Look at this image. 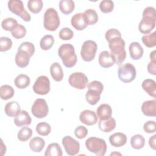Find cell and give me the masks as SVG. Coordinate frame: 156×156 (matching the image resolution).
<instances>
[{
  "mask_svg": "<svg viewBox=\"0 0 156 156\" xmlns=\"http://www.w3.org/2000/svg\"><path fill=\"white\" fill-rule=\"evenodd\" d=\"M7 5L11 12L20 16L24 21L29 22L31 20V16L24 9L23 2L21 1L10 0L8 2Z\"/></svg>",
  "mask_w": 156,
  "mask_h": 156,
  "instance_id": "cell-7",
  "label": "cell"
},
{
  "mask_svg": "<svg viewBox=\"0 0 156 156\" xmlns=\"http://www.w3.org/2000/svg\"><path fill=\"white\" fill-rule=\"evenodd\" d=\"M12 46V41L10 38L5 37L0 38V51L4 52L9 51Z\"/></svg>",
  "mask_w": 156,
  "mask_h": 156,
  "instance_id": "cell-43",
  "label": "cell"
},
{
  "mask_svg": "<svg viewBox=\"0 0 156 156\" xmlns=\"http://www.w3.org/2000/svg\"><path fill=\"white\" fill-rule=\"evenodd\" d=\"M31 56L26 52L22 50H18L15 55V63L20 68L26 67L29 63Z\"/></svg>",
  "mask_w": 156,
  "mask_h": 156,
  "instance_id": "cell-18",
  "label": "cell"
},
{
  "mask_svg": "<svg viewBox=\"0 0 156 156\" xmlns=\"http://www.w3.org/2000/svg\"><path fill=\"white\" fill-rule=\"evenodd\" d=\"M60 18L57 10L54 8H48L44 14L43 25L47 30L55 31L60 26Z\"/></svg>",
  "mask_w": 156,
  "mask_h": 156,
  "instance_id": "cell-5",
  "label": "cell"
},
{
  "mask_svg": "<svg viewBox=\"0 0 156 156\" xmlns=\"http://www.w3.org/2000/svg\"><path fill=\"white\" fill-rule=\"evenodd\" d=\"M88 91L99 95H101L104 90L103 84L98 80H93L87 85Z\"/></svg>",
  "mask_w": 156,
  "mask_h": 156,
  "instance_id": "cell-34",
  "label": "cell"
},
{
  "mask_svg": "<svg viewBox=\"0 0 156 156\" xmlns=\"http://www.w3.org/2000/svg\"><path fill=\"white\" fill-rule=\"evenodd\" d=\"M14 95V90L9 85H3L0 88L1 98L3 100H8Z\"/></svg>",
  "mask_w": 156,
  "mask_h": 156,
  "instance_id": "cell-32",
  "label": "cell"
},
{
  "mask_svg": "<svg viewBox=\"0 0 156 156\" xmlns=\"http://www.w3.org/2000/svg\"><path fill=\"white\" fill-rule=\"evenodd\" d=\"M18 25L16 20L13 18H7L2 20L1 23V26L3 29L7 31L12 32Z\"/></svg>",
  "mask_w": 156,
  "mask_h": 156,
  "instance_id": "cell-37",
  "label": "cell"
},
{
  "mask_svg": "<svg viewBox=\"0 0 156 156\" xmlns=\"http://www.w3.org/2000/svg\"><path fill=\"white\" fill-rule=\"evenodd\" d=\"M58 54L63 65L67 68L73 67L77 63V55L74 46L69 43L62 44L58 50Z\"/></svg>",
  "mask_w": 156,
  "mask_h": 156,
  "instance_id": "cell-3",
  "label": "cell"
},
{
  "mask_svg": "<svg viewBox=\"0 0 156 156\" xmlns=\"http://www.w3.org/2000/svg\"><path fill=\"white\" fill-rule=\"evenodd\" d=\"M83 13L88 25H93L98 22V15L94 10L89 9L86 10Z\"/></svg>",
  "mask_w": 156,
  "mask_h": 156,
  "instance_id": "cell-30",
  "label": "cell"
},
{
  "mask_svg": "<svg viewBox=\"0 0 156 156\" xmlns=\"http://www.w3.org/2000/svg\"><path fill=\"white\" fill-rule=\"evenodd\" d=\"M156 13L153 7H147L143 12V18L138 25L139 31L143 34H149L155 27Z\"/></svg>",
  "mask_w": 156,
  "mask_h": 156,
  "instance_id": "cell-2",
  "label": "cell"
},
{
  "mask_svg": "<svg viewBox=\"0 0 156 156\" xmlns=\"http://www.w3.org/2000/svg\"><path fill=\"white\" fill-rule=\"evenodd\" d=\"M71 23L72 26L77 30H84L88 26L83 13H78L74 15L71 18Z\"/></svg>",
  "mask_w": 156,
  "mask_h": 156,
  "instance_id": "cell-14",
  "label": "cell"
},
{
  "mask_svg": "<svg viewBox=\"0 0 156 156\" xmlns=\"http://www.w3.org/2000/svg\"><path fill=\"white\" fill-rule=\"evenodd\" d=\"M54 43V38L51 35H46L43 36L40 41V47L44 51H47L51 49Z\"/></svg>",
  "mask_w": 156,
  "mask_h": 156,
  "instance_id": "cell-33",
  "label": "cell"
},
{
  "mask_svg": "<svg viewBox=\"0 0 156 156\" xmlns=\"http://www.w3.org/2000/svg\"><path fill=\"white\" fill-rule=\"evenodd\" d=\"M36 131L40 135L47 136L51 131V127L46 122H41L37 125Z\"/></svg>",
  "mask_w": 156,
  "mask_h": 156,
  "instance_id": "cell-38",
  "label": "cell"
},
{
  "mask_svg": "<svg viewBox=\"0 0 156 156\" xmlns=\"http://www.w3.org/2000/svg\"><path fill=\"white\" fill-rule=\"evenodd\" d=\"M32 119L29 113L26 110H21L19 114L15 118L14 123L16 126L23 127L31 124Z\"/></svg>",
  "mask_w": 156,
  "mask_h": 156,
  "instance_id": "cell-19",
  "label": "cell"
},
{
  "mask_svg": "<svg viewBox=\"0 0 156 156\" xmlns=\"http://www.w3.org/2000/svg\"><path fill=\"white\" fill-rule=\"evenodd\" d=\"M88 134L87 129L83 126H79L74 130V135L79 139L84 138Z\"/></svg>",
  "mask_w": 156,
  "mask_h": 156,
  "instance_id": "cell-46",
  "label": "cell"
},
{
  "mask_svg": "<svg viewBox=\"0 0 156 156\" xmlns=\"http://www.w3.org/2000/svg\"><path fill=\"white\" fill-rule=\"evenodd\" d=\"M43 1L41 0H29L27 2V8L33 13H38L43 8Z\"/></svg>",
  "mask_w": 156,
  "mask_h": 156,
  "instance_id": "cell-35",
  "label": "cell"
},
{
  "mask_svg": "<svg viewBox=\"0 0 156 156\" xmlns=\"http://www.w3.org/2000/svg\"><path fill=\"white\" fill-rule=\"evenodd\" d=\"M143 129L147 133H153L156 130V124L154 121H148L144 124Z\"/></svg>",
  "mask_w": 156,
  "mask_h": 156,
  "instance_id": "cell-47",
  "label": "cell"
},
{
  "mask_svg": "<svg viewBox=\"0 0 156 156\" xmlns=\"http://www.w3.org/2000/svg\"><path fill=\"white\" fill-rule=\"evenodd\" d=\"M156 135H154L152 136H151L149 140V146L154 150L156 149Z\"/></svg>",
  "mask_w": 156,
  "mask_h": 156,
  "instance_id": "cell-50",
  "label": "cell"
},
{
  "mask_svg": "<svg viewBox=\"0 0 156 156\" xmlns=\"http://www.w3.org/2000/svg\"><path fill=\"white\" fill-rule=\"evenodd\" d=\"M96 113L98 117L100 119L104 120L112 117V109L108 104H102L98 107Z\"/></svg>",
  "mask_w": 156,
  "mask_h": 156,
  "instance_id": "cell-23",
  "label": "cell"
},
{
  "mask_svg": "<svg viewBox=\"0 0 156 156\" xmlns=\"http://www.w3.org/2000/svg\"><path fill=\"white\" fill-rule=\"evenodd\" d=\"M155 50L152 51L151 53H150V59H151V61L152 62H156V57H155Z\"/></svg>",
  "mask_w": 156,
  "mask_h": 156,
  "instance_id": "cell-52",
  "label": "cell"
},
{
  "mask_svg": "<svg viewBox=\"0 0 156 156\" xmlns=\"http://www.w3.org/2000/svg\"><path fill=\"white\" fill-rule=\"evenodd\" d=\"M87 149L97 156H104L107 151V144L104 139L90 137L85 141Z\"/></svg>",
  "mask_w": 156,
  "mask_h": 156,
  "instance_id": "cell-4",
  "label": "cell"
},
{
  "mask_svg": "<svg viewBox=\"0 0 156 156\" xmlns=\"http://www.w3.org/2000/svg\"><path fill=\"white\" fill-rule=\"evenodd\" d=\"M50 73L52 79L56 82H60L63 78V69L58 62H54L51 65Z\"/></svg>",
  "mask_w": 156,
  "mask_h": 156,
  "instance_id": "cell-25",
  "label": "cell"
},
{
  "mask_svg": "<svg viewBox=\"0 0 156 156\" xmlns=\"http://www.w3.org/2000/svg\"><path fill=\"white\" fill-rule=\"evenodd\" d=\"M130 56L133 60H139L143 55V48L138 42L134 41L129 45Z\"/></svg>",
  "mask_w": 156,
  "mask_h": 156,
  "instance_id": "cell-20",
  "label": "cell"
},
{
  "mask_svg": "<svg viewBox=\"0 0 156 156\" xmlns=\"http://www.w3.org/2000/svg\"><path fill=\"white\" fill-rule=\"evenodd\" d=\"M44 140L42 138L38 136L33 138L29 143L30 149L34 152H40L44 148Z\"/></svg>",
  "mask_w": 156,
  "mask_h": 156,
  "instance_id": "cell-26",
  "label": "cell"
},
{
  "mask_svg": "<svg viewBox=\"0 0 156 156\" xmlns=\"http://www.w3.org/2000/svg\"><path fill=\"white\" fill-rule=\"evenodd\" d=\"M32 135V130L27 127H23L18 133V139L20 141H26L31 138Z\"/></svg>",
  "mask_w": 156,
  "mask_h": 156,
  "instance_id": "cell-39",
  "label": "cell"
},
{
  "mask_svg": "<svg viewBox=\"0 0 156 156\" xmlns=\"http://www.w3.org/2000/svg\"><path fill=\"white\" fill-rule=\"evenodd\" d=\"M63 155L60 146L56 143H51L48 145L45 153V156H62Z\"/></svg>",
  "mask_w": 156,
  "mask_h": 156,
  "instance_id": "cell-29",
  "label": "cell"
},
{
  "mask_svg": "<svg viewBox=\"0 0 156 156\" xmlns=\"http://www.w3.org/2000/svg\"><path fill=\"white\" fill-rule=\"evenodd\" d=\"M4 111L8 116L16 117L21 112V107L17 102L11 101L6 104Z\"/></svg>",
  "mask_w": 156,
  "mask_h": 156,
  "instance_id": "cell-22",
  "label": "cell"
},
{
  "mask_svg": "<svg viewBox=\"0 0 156 156\" xmlns=\"http://www.w3.org/2000/svg\"><path fill=\"white\" fill-rule=\"evenodd\" d=\"M30 82L29 76L24 74H19L16 77L14 80L15 86L20 89H24L27 87Z\"/></svg>",
  "mask_w": 156,
  "mask_h": 156,
  "instance_id": "cell-28",
  "label": "cell"
},
{
  "mask_svg": "<svg viewBox=\"0 0 156 156\" xmlns=\"http://www.w3.org/2000/svg\"><path fill=\"white\" fill-rule=\"evenodd\" d=\"M126 135L121 132H116L111 135L109 137V141L111 145L115 147H122L127 143Z\"/></svg>",
  "mask_w": 156,
  "mask_h": 156,
  "instance_id": "cell-15",
  "label": "cell"
},
{
  "mask_svg": "<svg viewBox=\"0 0 156 156\" xmlns=\"http://www.w3.org/2000/svg\"><path fill=\"white\" fill-rule=\"evenodd\" d=\"M0 151H1V155H3L6 152V146L4 144L3 141H2V139H1V149H0Z\"/></svg>",
  "mask_w": 156,
  "mask_h": 156,
  "instance_id": "cell-51",
  "label": "cell"
},
{
  "mask_svg": "<svg viewBox=\"0 0 156 156\" xmlns=\"http://www.w3.org/2000/svg\"><path fill=\"white\" fill-rule=\"evenodd\" d=\"M145 144L144 138L140 134H136L132 136L130 139V144L132 148L135 149H140L143 148Z\"/></svg>",
  "mask_w": 156,
  "mask_h": 156,
  "instance_id": "cell-31",
  "label": "cell"
},
{
  "mask_svg": "<svg viewBox=\"0 0 156 156\" xmlns=\"http://www.w3.org/2000/svg\"><path fill=\"white\" fill-rule=\"evenodd\" d=\"M143 113L147 116L154 117L156 116V100H149L144 101L141 105Z\"/></svg>",
  "mask_w": 156,
  "mask_h": 156,
  "instance_id": "cell-16",
  "label": "cell"
},
{
  "mask_svg": "<svg viewBox=\"0 0 156 156\" xmlns=\"http://www.w3.org/2000/svg\"><path fill=\"white\" fill-rule=\"evenodd\" d=\"M12 35L16 39H20L23 38L26 34V29L25 27L21 24H19L16 27L12 32Z\"/></svg>",
  "mask_w": 156,
  "mask_h": 156,
  "instance_id": "cell-42",
  "label": "cell"
},
{
  "mask_svg": "<svg viewBox=\"0 0 156 156\" xmlns=\"http://www.w3.org/2000/svg\"><path fill=\"white\" fill-rule=\"evenodd\" d=\"M114 8V2L111 0H103L100 2L99 9L102 13H107L112 12Z\"/></svg>",
  "mask_w": 156,
  "mask_h": 156,
  "instance_id": "cell-40",
  "label": "cell"
},
{
  "mask_svg": "<svg viewBox=\"0 0 156 156\" xmlns=\"http://www.w3.org/2000/svg\"><path fill=\"white\" fill-rule=\"evenodd\" d=\"M118 76L119 80L122 82H131L134 80L136 77L135 68L130 63L122 65L118 68Z\"/></svg>",
  "mask_w": 156,
  "mask_h": 156,
  "instance_id": "cell-6",
  "label": "cell"
},
{
  "mask_svg": "<svg viewBox=\"0 0 156 156\" xmlns=\"http://www.w3.org/2000/svg\"><path fill=\"white\" fill-rule=\"evenodd\" d=\"M116 37H121V32L116 29H110L105 32V37L107 41Z\"/></svg>",
  "mask_w": 156,
  "mask_h": 156,
  "instance_id": "cell-48",
  "label": "cell"
},
{
  "mask_svg": "<svg viewBox=\"0 0 156 156\" xmlns=\"http://www.w3.org/2000/svg\"><path fill=\"white\" fill-rule=\"evenodd\" d=\"M108 42V47L115 63L120 65L126 59V52L125 50V41L121 37L112 38Z\"/></svg>",
  "mask_w": 156,
  "mask_h": 156,
  "instance_id": "cell-1",
  "label": "cell"
},
{
  "mask_svg": "<svg viewBox=\"0 0 156 156\" xmlns=\"http://www.w3.org/2000/svg\"><path fill=\"white\" fill-rule=\"evenodd\" d=\"M98 46L95 41L93 40L85 41L82 46L80 55L82 58L85 62L92 61L96 55Z\"/></svg>",
  "mask_w": 156,
  "mask_h": 156,
  "instance_id": "cell-8",
  "label": "cell"
},
{
  "mask_svg": "<svg viewBox=\"0 0 156 156\" xmlns=\"http://www.w3.org/2000/svg\"><path fill=\"white\" fill-rule=\"evenodd\" d=\"M99 63L104 68H108L115 64L111 54L107 51H102L99 56Z\"/></svg>",
  "mask_w": 156,
  "mask_h": 156,
  "instance_id": "cell-17",
  "label": "cell"
},
{
  "mask_svg": "<svg viewBox=\"0 0 156 156\" xmlns=\"http://www.w3.org/2000/svg\"><path fill=\"white\" fill-rule=\"evenodd\" d=\"M68 82L71 87L76 89L83 90L86 87L88 79L83 73L75 72L69 76Z\"/></svg>",
  "mask_w": 156,
  "mask_h": 156,
  "instance_id": "cell-11",
  "label": "cell"
},
{
  "mask_svg": "<svg viewBox=\"0 0 156 156\" xmlns=\"http://www.w3.org/2000/svg\"><path fill=\"white\" fill-rule=\"evenodd\" d=\"M143 44L147 48H153L156 46V32L146 34L142 37Z\"/></svg>",
  "mask_w": 156,
  "mask_h": 156,
  "instance_id": "cell-36",
  "label": "cell"
},
{
  "mask_svg": "<svg viewBox=\"0 0 156 156\" xmlns=\"http://www.w3.org/2000/svg\"><path fill=\"white\" fill-rule=\"evenodd\" d=\"M32 88L37 94H47L50 91V80L47 76H40L36 79Z\"/></svg>",
  "mask_w": 156,
  "mask_h": 156,
  "instance_id": "cell-10",
  "label": "cell"
},
{
  "mask_svg": "<svg viewBox=\"0 0 156 156\" xmlns=\"http://www.w3.org/2000/svg\"><path fill=\"white\" fill-rule=\"evenodd\" d=\"M31 112L32 115L37 118H43L46 117L49 112L48 104L44 99H37L33 104Z\"/></svg>",
  "mask_w": 156,
  "mask_h": 156,
  "instance_id": "cell-9",
  "label": "cell"
},
{
  "mask_svg": "<svg viewBox=\"0 0 156 156\" xmlns=\"http://www.w3.org/2000/svg\"><path fill=\"white\" fill-rule=\"evenodd\" d=\"M59 37L62 40H71L74 36L73 31L68 28L64 27L62 28L59 32Z\"/></svg>",
  "mask_w": 156,
  "mask_h": 156,
  "instance_id": "cell-44",
  "label": "cell"
},
{
  "mask_svg": "<svg viewBox=\"0 0 156 156\" xmlns=\"http://www.w3.org/2000/svg\"><path fill=\"white\" fill-rule=\"evenodd\" d=\"M75 8L74 2L72 0H61L59 2V9L65 15L71 13Z\"/></svg>",
  "mask_w": 156,
  "mask_h": 156,
  "instance_id": "cell-27",
  "label": "cell"
},
{
  "mask_svg": "<svg viewBox=\"0 0 156 156\" xmlns=\"http://www.w3.org/2000/svg\"><path fill=\"white\" fill-rule=\"evenodd\" d=\"M85 98L87 101L88 102V104H90V105H96L100 100L101 95L87 91L85 94Z\"/></svg>",
  "mask_w": 156,
  "mask_h": 156,
  "instance_id": "cell-45",
  "label": "cell"
},
{
  "mask_svg": "<svg viewBox=\"0 0 156 156\" xmlns=\"http://www.w3.org/2000/svg\"><path fill=\"white\" fill-rule=\"evenodd\" d=\"M143 89L151 96L156 98V84L155 81L151 79H146L141 84Z\"/></svg>",
  "mask_w": 156,
  "mask_h": 156,
  "instance_id": "cell-24",
  "label": "cell"
},
{
  "mask_svg": "<svg viewBox=\"0 0 156 156\" xmlns=\"http://www.w3.org/2000/svg\"><path fill=\"white\" fill-rule=\"evenodd\" d=\"M18 50H22L27 52L31 57L34 55L35 52V46L34 44L31 42L25 41L22 43L18 47Z\"/></svg>",
  "mask_w": 156,
  "mask_h": 156,
  "instance_id": "cell-41",
  "label": "cell"
},
{
  "mask_svg": "<svg viewBox=\"0 0 156 156\" xmlns=\"http://www.w3.org/2000/svg\"><path fill=\"white\" fill-rule=\"evenodd\" d=\"M79 119L81 122L87 126H93L98 122V116L94 112L90 110L82 111L79 115Z\"/></svg>",
  "mask_w": 156,
  "mask_h": 156,
  "instance_id": "cell-13",
  "label": "cell"
},
{
  "mask_svg": "<svg viewBox=\"0 0 156 156\" xmlns=\"http://www.w3.org/2000/svg\"><path fill=\"white\" fill-rule=\"evenodd\" d=\"M148 72L154 76L156 75V62L151 61L147 65Z\"/></svg>",
  "mask_w": 156,
  "mask_h": 156,
  "instance_id": "cell-49",
  "label": "cell"
},
{
  "mask_svg": "<svg viewBox=\"0 0 156 156\" xmlns=\"http://www.w3.org/2000/svg\"><path fill=\"white\" fill-rule=\"evenodd\" d=\"M115 155H116V154H119V155H121V154H120V153H118V152H117V153H116V152H113V153H112V154H110V155H115Z\"/></svg>",
  "mask_w": 156,
  "mask_h": 156,
  "instance_id": "cell-53",
  "label": "cell"
},
{
  "mask_svg": "<svg viewBox=\"0 0 156 156\" xmlns=\"http://www.w3.org/2000/svg\"><path fill=\"white\" fill-rule=\"evenodd\" d=\"M62 144L66 154L69 155H75L79 152L80 144L79 141L70 136H65L62 139Z\"/></svg>",
  "mask_w": 156,
  "mask_h": 156,
  "instance_id": "cell-12",
  "label": "cell"
},
{
  "mask_svg": "<svg viewBox=\"0 0 156 156\" xmlns=\"http://www.w3.org/2000/svg\"><path fill=\"white\" fill-rule=\"evenodd\" d=\"M98 126L101 131L105 133L110 132L116 127V121L112 117L104 120L100 119L98 123Z\"/></svg>",
  "mask_w": 156,
  "mask_h": 156,
  "instance_id": "cell-21",
  "label": "cell"
}]
</instances>
